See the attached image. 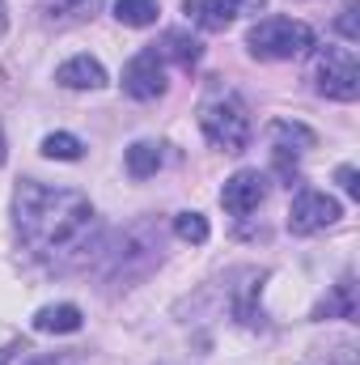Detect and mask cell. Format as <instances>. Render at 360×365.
Masks as SVG:
<instances>
[{"label": "cell", "mask_w": 360, "mask_h": 365, "mask_svg": "<svg viewBox=\"0 0 360 365\" xmlns=\"http://www.w3.org/2000/svg\"><path fill=\"white\" fill-rule=\"evenodd\" d=\"M314 90L335 102H356L360 98V64L352 47H322L314 56Z\"/></svg>", "instance_id": "obj_4"}, {"label": "cell", "mask_w": 360, "mask_h": 365, "mask_svg": "<svg viewBox=\"0 0 360 365\" xmlns=\"http://www.w3.org/2000/svg\"><path fill=\"white\" fill-rule=\"evenodd\" d=\"M81 153H85V145H81L73 132H51V136H43V158H51V162H81Z\"/></svg>", "instance_id": "obj_17"}, {"label": "cell", "mask_w": 360, "mask_h": 365, "mask_svg": "<svg viewBox=\"0 0 360 365\" xmlns=\"http://www.w3.org/2000/svg\"><path fill=\"white\" fill-rule=\"evenodd\" d=\"M0 166H4V132H0Z\"/></svg>", "instance_id": "obj_24"}, {"label": "cell", "mask_w": 360, "mask_h": 365, "mask_svg": "<svg viewBox=\"0 0 360 365\" xmlns=\"http://www.w3.org/2000/svg\"><path fill=\"white\" fill-rule=\"evenodd\" d=\"M123 90H127V98H136V102H153V98L166 93V60L157 56V47H144V51H136L127 60Z\"/></svg>", "instance_id": "obj_7"}, {"label": "cell", "mask_w": 360, "mask_h": 365, "mask_svg": "<svg viewBox=\"0 0 360 365\" xmlns=\"http://www.w3.org/2000/svg\"><path fill=\"white\" fill-rule=\"evenodd\" d=\"M174 234H179L182 242H191V247H199V242H208V217L203 212H179L174 217Z\"/></svg>", "instance_id": "obj_19"}, {"label": "cell", "mask_w": 360, "mask_h": 365, "mask_svg": "<svg viewBox=\"0 0 360 365\" xmlns=\"http://www.w3.org/2000/svg\"><path fill=\"white\" fill-rule=\"evenodd\" d=\"M97 9H102V0H38V13H43V21H47V26H55V30L90 21Z\"/></svg>", "instance_id": "obj_11"}, {"label": "cell", "mask_w": 360, "mask_h": 365, "mask_svg": "<svg viewBox=\"0 0 360 365\" xmlns=\"http://www.w3.org/2000/svg\"><path fill=\"white\" fill-rule=\"evenodd\" d=\"M55 81L64 90H102L106 86V68L93 60V56H73L55 68Z\"/></svg>", "instance_id": "obj_10"}, {"label": "cell", "mask_w": 360, "mask_h": 365, "mask_svg": "<svg viewBox=\"0 0 360 365\" xmlns=\"http://www.w3.org/2000/svg\"><path fill=\"white\" fill-rule=\"evenodd\" d=\"M157 170H162V145L136 140V145L127 149V175H132V179H149V175H157Z\"/></svg>", "instance_id": "obj_16"}, {"label": "cell", "mask_w": 360, "mask_h": 365, "mask_svg": "<svg viewBox=\"0 0 360 365\" xmlns=\"http://www.w3.org/2000/svg\"><path fill=\"white\" fill-rule=\"evenodd\" d=\"M335 179H339V187H344L352 200L360 195V175H356V166H339V170H335Z\"/></svg>", "instance_id": "obj_21"}, {"label": "cell", "mask_w": 360, "mask_h": 365, "mask_svg": "<svg viewBox=\"0 0 360 365\" xmlns=\"http://www.w3.org/2000/svg\"><path fill=\"white\" fill-rule=\"evenodd\" d=\"M271 145L280 149V153H301V149H309L314 145V132L305 128V123H288V119H275L268 128Z\"/></svg>", "instance_id": "obj_15"}, {"label": "cell", "mask_w": 360, "mask_h": 365, "mask_svg": "<svg viewBox=\"0 0 360 365\" xmlns=\"http://www.w3.org/2000/svg\"><path fill=\"white\" fill-rule=\"evenodd\" d=\"M246 47L255 60H297L314 47V30L292 17H263L250 26Z\"/></svg>", "instance_id": "obj_3"}, {"label": "cell", "mask_w": 360, "mask_h": 365, "mask_svg": "<svg viewBox=\"0 0 360 365\" xmlns=\"http://www.w3.org/2000/svg\"><path fill=\"white\" fill-rule=\"evenodd\" d=\"M157 251H162V230H153L149 221H140V225H132V230L119 234V247H110L102 255V268L110 276H132L136 268H149L157 259Z\"/></svg>", "instance_id": "obj_5"}, {"label": "cell", "mask_w": 360, "mask_h": 365, "mask_svg": "<svg viewBox=\"0 0 360 365\" xmlns=\"http://www.w3.org/2000/svg\"><path fill=\"white\" fill-rule=\"evenodd\" d=\"M335 221H339V200H335V195L314 191V187L297 191V200H292V208H288V230H292L297 238H309V234H318V230H327V225H335Z\"/></svg>", "instance_id": "obj_6"}, {"label": "cell", "mask_w": 360, "mask_h": 365, "mask_svg": "<svg viewBox=\"0 0 360 365\" xmlns=\"http://www.w3.org/2000/svg\"><path fill=\"white\" fill-rule=\"evenodd\" d=\"M13 353H17V344H9V349H0V365L9 361V357H13Z\"/></svg>", "instance_id": "obj_23"}, {"label": "cell", "mask_w": 360, "mask_h": 365, "mask_svg": "<svg viewBox=\"0 0 360 365\" xmlns=\"http://www.w3.org/2000/svg\"><path fill=\"white\" fill-rule=\"evenodd\" d=\"M356 314H360V306H356V284H352V276H344V280L335 284V293L314 306V319H356Z\"/></svg>", "instance_id": "obj_14"}, {"label": "cell", "mask_w": 360, "mask_h": 365, "mask_svg": "<svg viewBox=\"0 0 360 365\" xmlns=\"http://www.w3.org/2000/svg\"><path fill=\"white\" fill-rule=\"evenodd\" d=\"M199 128H203L212 149L242 153L250 145V110H246V102L238 93H229V90H216L199 106Z\"/></svg>", "instance_id": "obj_2"}, {"label": "cell", "mask_w": 360, "mask_h": 365, "mask_svg": "<svg viewBox=\"0 0 360 365\" xmlns=\"http://www.w3.org/2000/svg\"><path fill=\"white\" fill-rule=\"evenodd\" d=\"M268 0H182V13L199 26V30H229L242 13H259Z\"/></svg>", "instance_id": "obj_8"}, {"label": "cell", "mask_w": 360, "mask_h": 365, "mask_svg": "<svg viewBox=\"0 0 360 365\" xmlns=\"http://www.w3.org/2000/svg\"><path fill=\"white\" fill-rule=\"evenodd\" d=\"M13 221L21 242L47 264L81 255L93 238V204L90 195L73 187H47L26 179L13 191Z\"/></svg>", "instance_id": "obj_1"}, {"label": "cell", "mask_w": 360, "mask_h": 365, "mask_svg": "<svg viewBox=\"0 0 360 365\" xmlns=\"http://www.w3.org/2000/svg\"><path fill=\"white\" fill-rule=\"evenodd\" d=\"M153 47H157V56H162V60H174V64L186 68V73H191V68L199 64V56H203L199 38H191L186 30H166V38H162V43H153Z\"/></svg>", "instance_id": "obj_13"}, {"label": "cell", "mask_w": 360, "mask_h": 365, "mask_svg": "<svg viewBox=\"0 0 360 365\" xmlns=\"http://www.w3.org/2000/svg\"><path fill=\"white\" fill-rule=\"evenodd\" d=\"M81 306L73 302H55V306H43L34 314V331H47V336H68V331H81Z\"/></svg>", "instance_id": "obj_12"}, {"label": "cell", "mask_w": 360, "mask_h": 365, "mask_svg": "<svg viewBox=\"0 0 360 365\" xmlns=\"http://www.w3.org/2000/svg\"><path fill=\"white\" fill-rule=\"evenodd\" d=\"M335 26H339V34H344L348 43H356V38H360V26H356V4H348V9L339 13V21H335Z\"/></svg>", "instance_id": "obj_20"}, {"label": "cell", "mask_w": 360, "mask_h": 365, "mask_svg": "<svg viewBox=\"0 0 360 365\" xmlns=\"http://www.w3.org/2000/svg\"><path fill=\"white\" fill-rule=\"evenodd\" d=\"M9 30V13H4V0H0V34Z\"/></svg>", "instance_id": "obj_22"}, {"label": "cell", "mask_w": 360, "mask_h": 365, "mask_svg": "<svg viewBox=\"0 0 360 365\" xmlns=\"http://www.w3.org/2000/svg\"><path fill=\"white\" fill-rule=\"evenodd\" d=\"M157 0H115V17L123 21V26H153L157 21Z\"/></svg>", "instance_id": "obj_18"}, {"label": "cell", "mask_w": 360, "mask_h": 365, "mask_svg": "<svg viewBox=\"0 0 360 365\" xmlns=\"http://www.w3.org/2000/svg\"><path fill=\"white\" fill-rule=\"evenodd\" d=\"M263 195H268V179H263L259 170H238L233 179L221 187V204H225V212H233V217L255 212V208L263 204Z\"/></svg>", "instance_id": "obj_9"}]
</instances>
